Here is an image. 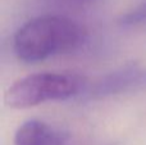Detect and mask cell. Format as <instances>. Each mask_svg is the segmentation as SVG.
<instances>
[{
	"instance_id": "6da1fadb",
	"label": "cell",
	"mask_w": 146,
	"mask_h": 145,
	"mask_svg": "<svg viewBox=\"0 0 146 145\" xmlns=\"http://www.w3.org/2000/svg\"><path fill=\"white\" fill-rule=\"evenodd\" d=\"M85 39L86 31L76 21L60 15H42L26 22L17 31L13 49L19 61L37 63L76 50Z\"/></svg>"
},
{
	"instance_id": "7a4b0ae2",
	"label": "cell",
	"mask_w": 146,
	"mask_h": 145,
	"mask_svg": "<svg viewBox=\"0 0 146 145\" xmlns=\"http://www.w3.org/2000/svg\"><path fill=\"white\" fill-rule=\"evenodd\" d=\"M85 87L86 80L76 73H33L17 80L7 90L4 100L10 108L25 109L45 102L69 99Z\"/></svg>"
},
{
	"instance_id": "3957f363",
	"label": "cell",
	"mask_w": 146,
	"mask_h": 145,
	"mask_svg": "<svg viewBox=\"0 0 146 145\" xmlns=\"http://www.w3.org/2000/svg\"><path fill=\"white\" fill-rule=\"evenodd\" d=\"M142 89H146V68L127 66L96 81L90 90V96L106 98Z\"/></svg>"
},
{
	"instance_id": "277c9868",
	"label": "cell",
	"mask_w": 146,
	"mask_h": 145,
	"mask_svg": "<svg viewBox=\"0 0 146 145\" xmlns=\"http://www.w3.org/2000/svg\"><path fill=\"white\" fill-rule=\"evenodd\" d=\"M15 145H64L66 139L59 131L37 120L23 122L14 136Z\"/></svg>"
},
{
	"instance_id": "5b68a950",
	"label": "cell",
	"mask_w": 146,
	"mask_h": 145,
	"mask_svg": "<svg viewBox=\"0 0 146 145\" xmlns=\"http://www.w3.org/2000/svg\"><path fill=\"white\" fill-rule=\"evenodd\" d=\"M119 23L124 27H137L146 25V1L122 15Z\"/></svg>"
}]
</instances>
